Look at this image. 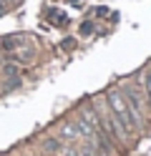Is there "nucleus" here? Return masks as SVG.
<instances>
[{"mask_svg": "<svg viewBox=\"0 0 151 156\" xmlns=\"http://www.w3.org/2000/svg\"><path fill=\"white\" fill-rule=\"evenodd\" d=\"M76 151H78V156H96L93 151L88 149V146H83V149H76Z\"/></svg>", "mask_w": 151, "mask_h": 156, "instance_id": "obj_6", "label": "nucleus"}, {"mask_svg": "<svg viewBox=\"0 0 151 156\" xmlns=\"http://www.w3.org/2000/svg\"><path fill=\"white\" fill-rule=\"evenodd\" d=\"M106 106H108V111L113 113V119L124 126V131H126L128 136L136 131V129H134V121H131V111H128V103H126L124 91L108 88V93H106Z\"/></svg>", "mask_w": 151, "mask_h": 156, "instance_id": "obj_1", "label": "nucleus"}, {"mask_svg": "<svg viewBox=\"0 0 151 156\" xmlns=\"http://www.w3.org/2000/svg\"><path fill=\"white\" fill-rule=\"evenodd\" d=\"M60 139H63V141H78L81 139L78 126L76 123H63V126H60Z\"/></svg>", "mask_w": 151, "mask_h": 156, "instance_id": "obj_3", "label": "nucleus"}, {"mask_svg": "<svg viewBox=\"0 0 151 156\" xmlns=\"http://www.w3.org/2000/svg\"><path fill=\"white\" fill-rule=\"evenodd\" d=\"M45 149H48V151H58V149H60V144H58L56 139H48V141H45Z\"/></svg>", "mask_w": 151, "mask_h": 156, "instance_id": "obj_5", "label": "nucleus"}, {"mask_svg": "<svg viewBox=\"0 0 151 156\" xmlns=\"http://www.w3.org/2000/svg\"><path fill=\"white\" fill-rule=\"evenodd\" d=\"M141 83H144L146 96H149V101H151V76H149V73H144V76H141Z\"/></svg>", "mask_w": 151, "mask_h": 156, "instance_id": "obj_4", "label": "nucleus"}, {"mask_svg": "<svg viewBox=\"0 0 151 156\" xmlns=\"http://www.w3.org/2000/svg\"><path fill=\"white\" fill-rule=\"evenodd\" d=\"M124 96H126V103H128V111H131V121H134V129L138 131L144 126V98L136 88H124Z\"/></svg>", "mask_w": 151, "mask_h": 156, "instance_id": "obj_2", "label": "nucleus"}]
</instances>
